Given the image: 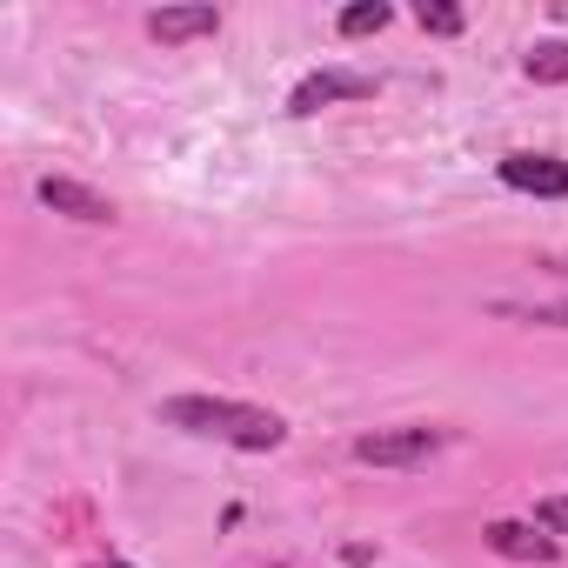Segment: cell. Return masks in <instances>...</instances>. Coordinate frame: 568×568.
<instances>
[{
	"label": "cell",
	"instance_id": "obj_1",
	"mask_svg": "<svg viewBox=\"0 0 568 568\" xmlns=\"http://www.w3.org/2000/svg\"><path fill=\"white\" fill-rule=\"evenodd\" d=\"M161 422L181 428V435H201V442L247 448V455H274L281 442H288V422H281L274 408L227 402V395H168L161 402Z\"/></svg>",
	"mask_w": 568,
	"mask_h": 568
},
{
	"label": "cell",
	"instance_id": "obj_2",
	"mask_svg": "<svg viewBox=\"0 0 568 568\" xmlns=\"http://www.w3.org/2000/svg\"><path fill=\"white\" fill-rule=\"evenodd\" d=\"M442 448H448V428H422V422L355 435V462H368V468H428Z\"/></svg>",
	"mask_w": 568,
	"mask_h": 568
},
{
	"label": "cell",
	"instance_id": "obj_3",
	"mask_svg": "<svg viewBox=\"0 0 568 568\" xmlns=\"http://www.w3.org/2000/svg\"><path fill=\"white\" fill-rule=\"evenodd\" d=\"M368 94H375L368 74H355V68H315V74L288 94V114L308 121V114H322V108H335V101H368Z\"/></svg>",
	"mask_w": 568,
	"mask_h": 568
},
{
	"label": "cell",
	"instance_id": "obj_4",
	"mask_svg": "<svg viewBox=\"0 0 568 568\" xmlns=\"http://www.w3.org/2000/svg\"><path fill=\"white\" fill-rule=\"evenodd\" d=\"M495 174H501V187H515V194L568 201V161H555V154H528V148H515V154L495 161Z\"/></svg>",
	"mask_w": 568,
	"mask_h": 568
},
{
	"label": "cell",
	"instance_id": "obj_5",
	"mask_svg": "<svg viewBox=\"0 0 568 568\" xmlns=\"http://www.w3.org/2000/svg\"><path fill=\"white\" fill-rule=\"evenodd\" d=\"M481 541H488L501 561H528V568H548V561L561 555V541H555L548 528H535V521H488Z\"/></svg>",
	"mask_w": 568,
	"mask_h": 568
},
{
	"label": "cell",
	"instance_id": "obj_6",
	"mask_svg": "<svg viewBox=\"0 0 568 568\" xmlns=\"http://www.w3.org/2000/svg\"><path fill=\"white\" fill-rule=\"evenodd\" d=\"M54 214H68V221H88V227H101V221H114V201L101 194V187H88V181H68V174H48L41 187H34Z\"/></svg>",
	"mask_w": 568,
	"mask_h": 568
},
{
	"label": "cell",
	"instance_id": "obj_7",
	"mask_svg": "<svg viewBox=\"0 0 568 568\" xmlns=\"http://www.w3.org/2000/svg\"><path fill=\"white\" fill-rule=\"evenodd\" d=\"M148 34H154L161 48L207 41V34H221V8H154V14H148Z\"/></svg>",
	"mask_w": 568,
	"mask_h": 568
},
{
	"label": "cell",
	"instance_id": "obj_8",
	"mask_svg": "<svg viewBox=\"0 0 568 568\" xmlns=\"http://www.w3.org/2000/svg\"><path fill=\"white\" fill-rule=\"evenodd\" d=\"M521 74L541 81V88H568V41H541L521 54Z\"/></svg>",
	"mask_w": 568,
	"mask_h": 568
},
{
	"label": "cell",
	"instance_id": "obj_9",
	"mask_svg": "<svg viewBox=\"0 0 568 568\" xmlns=\"http://www.w3.org/2000/svg\"><path fill=\"white\" fill-rule=\"evenodd\" d=\"M388 21H395V8H382V0H362V8H342V21H335V28H342L348 41H362V34H382Z\"/></svg>",
	"mask_w": 568,
	"mask_h": 568
},
{
	"label": "cell",
	"instance_id": "obj_10",
	"mask_svg": "<svg viewBox=\"0 0 568 568\" xmlns=\"http://www.w3.org/2000/svg\"><path fill=\"white\" fill-rule=\"evenodd\" d=\"M501 315L535 322V328H568V302H501Z\"/></svg>",
	"mask_w": 568,
	"mask_h": 568
},
{
	"label": "cell",
	"instance_id": "obj_11",
	"mask_svg": "<svg viewBox=\"0 0 568 568\" xmlns=\"http://www.w3.org/2000/svg\"><path fill=\"white\" fill-rule=\"evenodd\" d=\"M415 21H422V34H462V28H468L462 8H428V0L415 8Z\"/></svg>",
	"mask_w": 568,
	"mask_h": 568
},
{
	"label": "cell",
	"instance_id": "obj_12",
	"mask_svg": "<svg viewBox=\"0 0 568 568\" xmlns=\"http://www.w3.org/2000/svg\"><path fill=\"white\" fill-rule=\"evenodd\" d=\"M535 528H548V535L561 541V535H568V495H541V501H535Z\"/></svg>",
	"mask_w": 568,
	"mask_h": 568
},
{
	"label": "cell",
	"instance_id": "obj_13",
	"mask_svg": "<svg viewBox=\"0 0 568 568\" xmlns=\"http://www.w3.org/2000/svg\"><path fill=\"white\" fill-rule=\"evenodd\" d=\"M101 568H128V561H101Z\"/></svg>",
	"mask_w": 568,
	"mask_h": 568
}]
</instances>
